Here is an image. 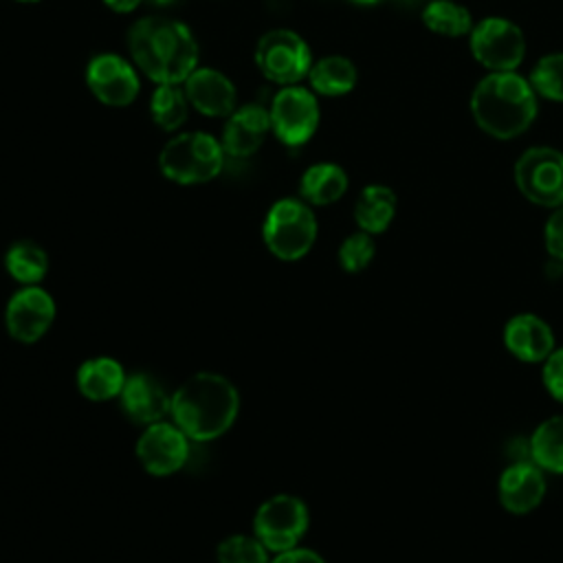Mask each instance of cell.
I'll return each mask as SVG.
<instances>
[{
    "mask_svg": "<svg viewBox=\"0 0 563 563\" xmlns=\"http://www.w3.org/2000/svg\"><path fill=\"white\" fill-rule=\"evenodd\" d=\"M134 66L154 84H183L198 68V42L178 20L147 15L128 31Z\"/></svg>",
    "mask_w": 563,
    "mask_h": 563,
    "instance_id": "1",
    "label": "cell"
},
{
    "mask_svg": "<svg viewBox=\"0 0 563 563\" xmlns=\"http://www.w3.org/2000/svg\"><path fill=\"white\" fill-rule=\"evenodd\" d=\"M240 409V396L233 383L213 372H200L187 378L172 396V416L189 440L209 442L233 424Z\"/></svg>",
    "mask_w": 563,
    "mask_h": 563,
    "instance_id": "2",
    "label": "cell"
},
{
    "mask_svg": "<svg viewBox=\"0 0 563 563\" xmlns=\"http://www.w3.org/2000/svg\"><path fill=\"white\" fill-rule=\"evenodd\" d=\"M475 123L495 139L523 134L537 117V92L515 70L486 75L471 95Z\"/></svg>",
    "mask_w": 563,
    "mask_h": 563,
    "instance_id": "3",
    "label": "cell"
},
{
    "mask_svg": "<svg viewBox=\"0 0 563 563\" xmlns=\"http://www.w3.org/2000/svg\"><path fill=\"white\" fill-rule=\"evenodd\" d=\"M222 143L207 132H180L172 136L158 154L161 174L178 185H200L213 180L224 165Z\"/></svg>",
    "mask_w": 563,
    "mask_h": 563,
    "instance_id": "4",
    "label": "cell"
},
{
    "mask_svg": "<svg viewBox=\"0 0 563 563\" xmlns=\"http://www.w3.org/2000/svg\"><path fill=\"white\" fill-rule=\"evenodd\" d=\"M262 238L266 249L284 260H301L317 240V218L310 205L301 198L277 200L262 224Z\"/></svg>",
    "mask_w": 563,
    "mask_h": 563,
    "instance_id": "5",
    "label": "cell"
},
{
    "mask_svg": "<svg viewBox=\"0 0 563 563\" xmlns=\"http://www.w3.org/2000/svg\"><path fill=\"white\" fill-rule=\"evenodd\" d=\"M255 66L279 86H295L312 66V53L306 40L290 29L266 31L255 44Z\"/></svg>",
    "mask_w": 563,
    "mask_h": 563,
    "instance_id": "6",
    "label": "cell"
},
{
    "mask_svg": "<svg viewBox=\"0 0 563 563\" xmlns=\"http://www.w3.org/2000/svg\"><path fill=\"white\" fill-rule=\"evenodd\" d=\"M271 132L279 143L288 147H299L312 139L319 125V101L312 90L295 84L282 86L268 108Z\"/></svg>",
    "mask_w": 563,
    "mask_h": 563,
    "instance_id": "7",
    "label": "cell"
},
{
    "mask_svg": "<svg viewBox=\"0 0 563 563\" xmlns=\"http://www.w3.org/2000/svg\"><path fill=\"white\" fill-rule=\"evenodd\" d=\"M515 183L523 198L539 207L563 205V152L554 147H530L515 163Z\"/></svg>",
    "mask_w": 563,
    "mask_h": 563,
    "instance_id": "8",
    "label": "cell"
},
{
    "mask_svg": "<svg viewBox=\"0 0 563 563\" xmlns=\"http://www.w3.org/2000/svg\"><path fill=\"white\" fill-rule=\"evenodd\" d=\"M468 44L473 57L490 73L519 68L526 55V37L521 29L506 18H484L471 33Z\"/></svg>",
    "mask_w": 563,
    "mask_h": 563,
    "instance_id": "9",
    "label": "cell"
},
{
    "mask_svg": "<svg viewBox=\"0 0 563 563\" xmlns=\"http://www.w3.org/2000/svg\"><path fill=\"white\" fill-rule=\"evenodd\" d=\"M253 530L268 550H290L308 530V508L295 495H275L257 508Z\"/></svg>",
    "mask_w": 563,
    "mask_h": 563,
    "instance_id": "10",
    "label": "cell"
},
{
    "mask_svg": "<svg viewBox=\"0 0 563 563\" xmlns=\"http://www.w3.org/2000/svg\"><path fill=\"white\" fill-rule=\"evenodd\" d=\"M84 79L90 95L110 108L130 106L141 88L136 66L117 53H99L90 57Z\"/></svg>",
    "mask_w": 563,
    "mask_h": 563,
    "instance_id": "11",
    "label": "cell"
},
{
    "mask_svg": "<svg viewBox=\"0 0 563 563\" xmlns=\"http://www.w3.org/2000/svg\"><path fill=\"white\" fill-rule=\"evenodd\" d=\"M55 319V301L40 286H24L7 303L4 323L20 343H35Z\"/></svg>",
    "mask_w": 563,
    "mask_h": 563,
    "instance_id": "12",
    "label": "cell"
},
{
    "mask_svg": "<svg viewBox=\"0 0 563 563\" xmlns=\"http://www.w3.org/2000/svg\"><path fill=\"white\" fill-rule=\"evenodd\" d=\"M189 438L178 424L152 422L136 442V455L152 475H169L178 471L189 455Z\"/></svg>",
    "mask_w": 563,
    "mask_h": 563,
    "instance_id": "13",
    "label": "cell"
},
{
    "mask_svg": "<svg viewBox=\"0 0 563 563\" xmlns=\"http://www.w3.org/2000/svg\"><path fill=\"white\" fill-rule=\"evenodd\" d=\"M271 132L268 110L260 103H246L235 108L222 128V150L227 156L246 158L255 154Z\"/></svg>",
    "mask_w": 563,
    "mask_h": 563,
    "instance_id": "14",
    "label": "cell"
},
{
    "mask_svg": "<svg viewBox=\"0 0 563 563\" xmlns=\"http://www.w3.org/2000/svg\"><path fill=\"white\" fill-rule=\"evenodd\" d=\"M501 339L506 350L523 363H543L556 347L550 323L532 312L510 317L504 325Z\"/></svg>",
    "mask_w": 563,
    "mask_h": 563,
    "instance_id": "15",
    "label": "cell"
},
{
    "mask_svg": "<svg viewBox=\"0 0 563 563\" xmlns=\"http://www.w3.org/2000/svg\"><path fill=\"white\" fill-rule=\"evenodd\" d=\"M499 504L512 515L532 512L545 497V477L534 462H515L499 475Z\"/></svg>",
    "mask_w": 563,
    "mask_h": 563,
    "instance_id": "16",
    "label": "cell"
},
{
    "mask_svg": "<svg viewBox=\"0 0 563 563\" xmlns=\"http://www.w3.org/2000/svg\"><path fill=\"white\" fill-rule=\"evenodd\" d=\"M183 84L189 106L196 112L205 117H229L235 110V86L224 73L198 66Z\"/></svg>",
    "mask_w": 563,
    "mask_h": 563,
    "instance_id": "17",
    "label": "cell"
},
{
    "mask_svg": "<svg viewBox=\"0 0 563 563\" xmlns=\"http://www.w3.org/2000/svg\"><path fill=\"white\" fill-rule=\"evenodd\" d=\"M119 398L123 413L139 424L158 422L172 407V396H167L163 385L154 376L143 372L125 378Z\"/></svg>",
    "mask_w": 563,
    "mask_h": 563,
    "instance_id": "18",
    "label": "cell"
},
{
    "mask_svg": "<svg viewBox=\"0 0 563 563\" xmlns=\"http://www.w3.org/2000/svg\"><path fill=\"white\" fill-rule=\"evenodd\" d=\"M125 378L121 363L110 356L88 358L77 369V387L88 400H110L119 396Z\"/></svg>",
    "mask_w": 563,
    "mask_h": 563,
    "instance_id": "19",
    "label": "cell"
},
{
    "mask_svg": "<svg viewBox=\"0 0 563 563\" xmlns=\"http://www.w3.org/2000/svg\"><path fill=\"white\" fill-rule=\"evenodd\" d=\"M347 191V174L336 163H314L299 178V196L308 205H332Z\"/></svg>",
    "mask_w": 563,
    "mask_h": 563,
    "instance_id": "20",
    "label": "cell"
},
{
    "mask_svg": "<svg viewBox=\"0 0 563 563\" xmlns=\"http://www.w3.org/2000/svg\"><path fill=\"white\" fill-rule=\"evenodd\" d=\"M396 216V194L385 185H367L354 202V220L361 231L383 233Z\"/></svg>",
    "mask_w": 563,
    "mask_h": 563,
    "instance_id": "21",
    "label": "cell"
},
{
    "mask_svg": "<svg viewBox=\"0 0 563 563\" xmlns=\"http://www.w3.org/2000/svg\"><path fill=\"white\" fill-rule=\"evenodd\" d=\"M358 73L352 59L343 55H328L317 62H312L308 70V81L310 90L314 95H325V97H341L347 95L356 86Z\"/></svg>",
    "mask_w": 563,
    "mask_h": 563,
    "instance_id": "22",
    "label": "cell"
},
{
    "mask_svg": "<svg viewBox=\"0 0 563 563\" xmlns=\"http://www.w3.org/2000/svg\"><path fill=\"white\" fill-rule=\"evenodd\" d=\"M528 453L543 473L563 475V413L545 418L532 431Z\"/></svg>",
    "mask_w": 563,
    "mask_h": 563,
    "instance_id": "23",
    "label": "cell"
},
{
    "mask_svg": "<svg viewBox=\"0 0 563 563\" xmlns=\"http://www.w3.org/2000/svg\"><path fill=\"white\" fill-rule=\"evenodd\" d=\"M189 99L185 95V88L180 84H156L152 97H150V114L152 121L165 130L176 132L183 128L189 114Z\"/></svg>",
    "mask_w": 563,
    "mask_h": 563,
    "instance_id": "24",
    "label": "cell"
},
{
    "mask_svg": "<svg viewBox=\"0 0 563 563\" xmlns=\"http://www.w3.org/2000/svg\"><path fill=\"white\" fill-rule=\"evenodd\" d=\"M4 268L15 282L24 286H35L40 279H44L48 271V255L35 242L20 240L9 246L4 255Z\"/></svg>",
    "mask_w": 563,
    "mask_h": 563,
    "instance_id": "25",
    "label": "cell"
},
{
    "mask_svg": "<svg viewBox=\"0 0 563 563\" xmlns=\"http://www.w3.org/2000/svg\"><path fill=\"white\" fill-rule=\"evenodd\" d=\"M422 22L429 31L446 37H460L468 35L473 24V18L466 7L453 2V0H431L422 9Z\"/></svg>",
    "mask_w": 563,
    "mask_h": 563,
    "instance_id": "26",
    "label": "cell"
},
{
    "mask_svg": "<svg viewBox=\"0 0 563 563\" xmlns=\"http://www.w3.org/2000/svg\"><path fill=\"white\" fill-rule=\"evenodd\" d=\"M528 81L537 95L552 101H563V53L541 57L532 66Z\"/></svg>",
    "mask_w": 563,
    "mask_h": 563,
    "instance_id": "27",
    "label": "cell"
},
{
    "mask_svg": "<svg viewBox=\"0 0 563 563\" xmlns=\"http://www.w3.org/2000/svg\"><path fill=\"white\" fill-rule=\"evenodd\" d=\"M268 548L255 537L231 534L218 545V563H271Z\"/></svg>",
    "mask_w": 563,
    "mask_h": 563,
    "instance_id": "28",
    "label": "cell"
},
{
    "mask_svg": "<svg viewBox=\"0 0 563 563\" xmlns=\"http://www.w3.org/2000/svg\"><path fill=\"white\" fill-rule=\"evenodd\" d=\"M374 253H376L374 238L365 231H356L341 242L339 264L347 273H361L363 268L369 266V262L374 260Z\"/></svg>",
    "mask_w": 563,
    "mask_h": 563,
    "instance_id": "29",
    "label": "cell"
},
{
    "mask_svg": "<svg viewBox=\"0 0 563 563\" xmlns=\"http://www.w3.org/2000/svg\"><path fill=\"white\" fill-rule=\"evenodd\" d=\"M543 385L554 400L563 402V347H554L543 361Z\"/></svg>",
    "mask_w": 563,
    "mask_h": 563,
    "instance_id": "30",
    "label": "cell"
},
{
    "mask_svg": "<svg viewBox=\"0 0 563 563\" xmlns=\"http://www.w3.org/2000/svg\"><path fill=\"white\" fill-rule=\"evenodd\" d=\"M543 240H545V251L554 260L563 262V205L550 213L543 229Z\"/></svg>",
    "mask_w": 563,
    "mask_h": 563,
    "instance_id": "31",
    "label": "cell"
},
{
    "mask_svg": "<svg viewBox=\"0 0 563 563\" xmlns=\"http://www.w3.org/2000/svg\"><path fill=\"white\" fill-rule=\"evenodd\" d=\"M271 563H325L314 550H308V548H290V550H284L279 552Z\"/></svg>",
    "mask_w": 563,
    "mask_h": 563,
    "instance_id": "32",
    "label": "cell"
},
{
    "mask_svg": "<svg viewBox=\"0 0 563 563\" xmlns=\"http://www.w3.org/2000/svg\"><path fill=\"white\" fill-rule=\"evenodd\" d=\"M103 4L114 13H130L141 4V0H103Z\"/></svg>",
    "mask_w": 563,
    "mask_h": 563,
    "instance_id": "33",
    "label": "cell"
},
{
    "mask_svg": "<svg viewBox=\"0 0 563 563\" xmlns=\"http://www.w3.org/2000/svg\"><path fill=\"white\" fill-rule=\"evenodd\" d=\"M352 2H356V4H376L380 0H352Z\"/></svg>",
    "mask_w": 563,
    "mask_h": 563,
    "instance_id": "34",
    "label": "cell"
},
{
    "mask_svg": "<svg viewBox=\"0 0 563 563\" xmlns=\"http://www.w3.org/2000/svg\"><path fill=\"white\" fill-rule=\"evenodd\" d=\"M152 4H169V2H174V0H150Z\"/></svg>",
    "mask_w": 563,
    "mask_h": 563,
    "instance_id": "35",
    "label": "cell"
},
{
    "mask_svg": "<svg viewBox=\"0 0 563 563\" xmlns=\"http://www.w3.org/2000/svg\"><path fill=\"white\" fill-rule=\"evenodd\" d=\"M13 2H22V4H26V2H40V0H13Z\"/></svg>",
    "mask_w": 563,
    "mask_h": 563,
    "instance_id": "36",
    "label": "cell"
},
{
    "mask_svg": "<svg viewBox=\"0 0 563 563\" xmlns=\"http://www.w3.org/2000/svg\"><path fill=\"white\" fill-rule=\"evenodd\" d=\"M398 2H405V4H413V2H418V0H398Z\"/></svg>",
    "mask_w": 563,
    "mask_h": 563,
    "instance_id": "37",
    "label": "cell"
}]
</instances>
